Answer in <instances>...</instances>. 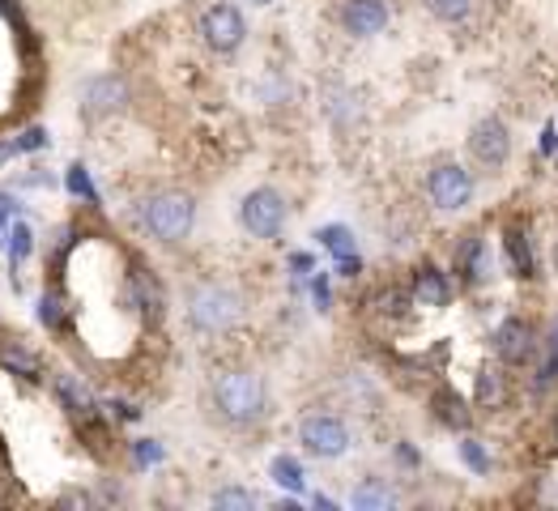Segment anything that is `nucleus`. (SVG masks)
<instances>
[{
  "mask_svg": "<svg viewBox=\"0 0 558 511\" xmlns=\"http://www.w3.org/2000/svg\"><path fill=\"white\" fill-rule=\"evenodd\" d=\"M555 430H558V418H555Z\"/></svg>",
  "mask_w": 558,
  "mask_h": 511,
  "instance_id": "obj_35",
  "label": "nucleus"
},
{
  "mask_svg": "<svg viewBox=\"0 0 558 511\" xmlns=\"http://www.w3.org/2000/svg\"><path fill=\"white\" fill-rule=\"evenodd\" d=\"M299 443L320 461H337L350 452V426L337 414H307L299 422Z\"/></svg>",
  "mask_w": 558,
  "mask_h": 511,
  "instance_id": "obj_7",
  "label": "nucleus"
},
{
  "mask_svg": "<svg viewBox=\"0 0 558 511\" xmlns=\"http://www.w3.org/2000/svg\"><path fill=\"white\" fill-rule=\"evenodd\" d=\"M316 239H320V247H328L337 256V273L341 278H354L359 273V247H354V231L350 227H320Z\"/></svg>",
  "mask_w": 558,
  "mask_h": 511,
  "instance_id": "obj_12",
  "label": "nucleus"
},
{
  "mask_svg": "<svg viewBox=\"0 0 558 511\" xmlns=\"http://www.w3.org/2000/svg\"><path fill=\"white\" fill-rule=\"evenodd\" d=\"M350 508L354 511H388V508H397V490H392L388 482H379V477H367V482L354 486Z\"/></svg>",
  "mask_w": 558,
  "mask_h": 511,
  "instance_id": "obj_16",
  "label": "nucleus"
},
{
  "mask_svg": "<svg viewBox=\"0 0 558 511\" xmlns=\"http://www.w3.org/2000/svg\"><path fill=\"white\" fill-rule=\"evenodd\" d=\"M4 247H9V269L22 273V265H26L31 252H35V231H31V222H13V231H9V239H4Z\"/></svg>",
  "mask_w": 558,
  "mask_h": 511,
  "instance_id": "obj_19",
  "label": "nucleus"
},
{
  "mask_svg": "<svg viewBox=\"0 0 558 511\" xmlns=\"http://www.w3.org/2000/svg\"><path fill=\"white\" fill-rule=\"evenodd\" d=\"M461 461H465L473 473H490V457L482 452V443H477V439H465V443H461Z\"/></svg>",
  "mask_w": 558,
  "mask_h": 511,
  "instance_id": "obj_27",
  "label": "nucleus"
},
{
  "mask_svg": "<svg viewBox=\"0 0 558 511\" xmlns=\"http://www.w3.org/2000/svg\"><path fill=\"white\" fill-rule=\"evenodd\" d=\"M426 196H430V205L439 214H461L469 200H473V175H469L461 162H439L426 175Z\"/></svg>",
  "mask_w": 558,
  "mask_h": 511,
  "instance_id": "obj_6",
  "label": "nucleus"
},
{
  "mask_svg": "<svg viewBox=\"0 0 558 511\" xmlns=\"http://www.w3.org/2000/svg\"><path fill=\"white\" fill-rule=\"evenodd\" d=\"M64 187H69L73 196H82V200L98 205V187L90 184V171H86L82 162H73V167H69V175H64Z\"/></svg>",
  "mask_w": 558,
  "mask_h": 511,
  "instance_id": "obj_24",
  "label": "nucleus"
},
{
  "mask_svg": "<svg viewBox=\"0 0 558 511\" xmlns=\"http://www.w3.org/2000/svg\"><path fill=\"white\" fill-rule=\"evenodd\" d=\"M201 39L218 56H234L247 39V22H243V13L234 9L231 0H218V4H209L201 13Z\"/></svg>",
  "mask_w": 558,
  "mask_h": 511,
  "instance_id": "obj_5",
  "label": "nucleus"
},
{
  "mask_svg": "<svg viewBox=\"0 0 558 511\" xmlns=\"http://www.w3.org/2000/svg\"><path fill=\"white\" fill-rule=\"evenodd\" d=\"M430 405H435V418L444 422V426H452V430H465L469 422H473L465 397H461L457 388H448V384H444V388L430 397Z\"/></svg>",
  "mask_w": 558,
  "mask_h": 511,
  "instance_id": "obj_17",
  "label": "nucleus"
},
{
  "mask_svg": "<svg viewBox=\"0 0 558 511\" xmlns=\"http://www.w3.org/2000/svg\"><path fill=\"white\" fill-rule=\"evenodd\" d=\"M486 243H482V234H469L465 243L457 247V273L465 285H477V281L486 278Z\"/></svg>",
  "mask_w": 558,
  "mask_h": 511,
  "instance_id": "obj_15",
  "label": "nucleus"
},
{
  "mask_svg": "<svg viewBox=\"0 0 558 511\" xmlns=\"http://www.w3.org/2000/svg\"><path fill=\"white\" fill-rule=\"evenodd\" d=\"M0 372L17 375V379H39V358L26 345H4L0 350Z\"/></svg>",
  "mask_w": 558,
  "mask_h": 511,
  "instance_id": "obj_20",
  "label": "nucleus"
},
{
  "mask_svg": "<svg viewBox=\"0 0 558 511\" xmlns=\"http://www.w3.org/2000/svg\"><path fill=\"white\" fill-rule=\"evenodd\" d=\"M290 269H294V273H299V278H307V273H312V269H316V260H312V256H307V252H294V256H290Z\"/></svg>",
  "mask_w": 558,
  "mask_h": 511,
  "instance_id": "obj_30",
  "label": "nucleus"
},
{
  "mask_svg": "<svg viewBox=\"0 0 558 511\" xmlns=\"http://www.w3.org/2000/svg\"><path fill=\"white\" fill-rule=\"evenodd\" d=\"M192 222H196V200L180 187H162L141 200V227L158 243H184Z\"/></svg>",
  "mask_w": 558,
  "mask_h": 511,
  "instance_id": "obj_1",
  "label": "nucleus"
},
{
  "mask_svg": "<svg viewBox=\"0 0 558 511\" xmlns=\"http://www.w3.org/2000/svg\"><path fill=\"white\" fill-rule=\"evenodd\" d=\"M167 452H162V443L158 439H137L133 443V461H137V469H149V465H158Z\"/></svg>",
  "mask_w": 558,
  "mask_h": 511,
  "instance_id": "obj_26",
  "label": "nucleus"
},
{
  "mask_svg": "<svg viewBox=\"0 0 558 511\" xmlns=\"http://www.w3.org/2000/svg\"><path fill=\"white\" fill-rule=\"evenodd\" d=\"M286 218H290V209H286V196H281L278 187H252L243 196V205H239L243 231L252 234V239H265V243L286 231Z\"/></svg>",
  "mask_w": 558,
  "mask_h": 511,
  "instance_id": "obj_4",
  "label": "nucleus"
},
{
  "mask_svg": "<svg viewBox=\"0 0 558 511\" xmlns=\"http://www.w3.org/2000/svg\"><path fill=\"white\" fill-rule=\"evenodd\" d=\"M129 98H133V90H129L124 77L98 73V77H90V82L82 86V115H86V120H107V115L124 111Z\"/></svg>",
  "mask_w": 558,
  "mask_h": 511,
  "instance_id": "obj_8",
  "label": "nucleus"
},
{
  "mask_svg": "<svg viewBox=\"0 0 558 511\" xmlns=\"http://www.w3.org/2000/svg\"><path fill=\"white\" fill-rule=\"evenodd\" d=\"M312 290H316V303H320V307H328V281L316 278V285H312Z\"/></svg>",
  "mask_w": 558,
  "mask_h": 511,
  "instance_id": "obj_34",
  "label": "nucleus"
},
{
  "mask_svg": "<svg viewBox=\"0 0 558 511\" xmlns=\"http://www.w3.org/2000/svg\"><path fill=\"white\" fill-rule=\"evenodd\" d=\"M269 477L278 482L281 490H290V495H303V486H307V473H303V465H299L294 457H274Z\"/></svg>",
  "mask_w": 558,
  "mask_h": 511,
  "instance_id": "obj_21",
  "label": "nucleus"
},
{
  "mask_svg": "<svg viewBox=\"0 0 558 511\" xmlns=\"http://www.w3.org/2000/svg\"><path fill=\"white\" fill-rule=\"evenodd\" d=\"M504 401H508L504 375H499V372H482V375H477V405H482V410H499Z\"/></svg>",
  "mask_w": 558,
  "mask_h": 511,
  "instance_id": "obj_22",
  "label": "nucleus"
},
{
  "mask_svg": "<svg viewBox=\"0 0 558 511\" xmlns=\"http://www.w3.org/2000/svg\"><path fill=\"white\" fill-rule=\"evenodd\" d=\"M469 149H473V158H477L482 167L499 171V167H508V158H512V133H508V124H504L499 115H482V120L473 124V133H469Z\"/></svg>",
  "mask_w": 558,
  "mask_h": 511,
  "instance_id": "obj_9",
  "label": "nucleus"
},
{
  "mask_svg": "<svg viewBox=\"0 0 558 511\" xmlns=\"http://www.w3.org/2000/svg\"><path fill=\"white\" fill-rule=\"evenodd\" d=\"M111 414H116V418H124V422H137L141 418V410H133L129 401H111Z\"/></svg>",
  "mask_w": 558,
  "mask_h": 511,
  "instance_id": "obj_32",
  "label": "nucleus"
},
{
  "mask_svg": "<svg viewBox=\"0 0 558 511\" xmlns=\"http://www.w3.org/2000/svg\"><path fill=\"white\" fill-rule=\"evenodd\" d=\"M426 9H430L439 22H465L473 0H426Z\"/></svg>",
  "mask_w": 558,
  "mask_h": 511,
  "instance_id": "obj_25",
  "label": "nucleus"
},
{
  "mask_svg": "<svg viewBox=\"0 0 558 511\" xmlns=\"http://www.w3.org/2000/svg\"><path fill=\"white\" fill-rule=\"evenodd\" d=\"M546 379H558V332L550 337V363H546Z\"/></svg>",
  "mask_w": 558,
  "mask_h": 511,
  "instance_id": "obj_33",
  "label": "nucleus"
},
{
  "mask_svg": "<svg viewBox=\"0 0 558 511\" xmlns=\"http://www.w3.org/2000/svg\"><path fill=\"white\" fill-rule=\"evenodd\" d=\"M56 397H60V405L69 410V418L73 422L94 418V397L77 375H60V379H56Z\"/></svg>",
  "mask_w": 558,
  "mask_h": 511,
  "instance_id": "obj_13",
  "label": "nucleus"
},
{
  "mask_svg": "<svg viewBox=\"0 0 558 511\" xmlns=\"http://www.w3.org/2000/svg\"><path fill=\"white\" fill-rule=\"evenodd\" d=\"M448 294H452L448 278H444L435 265H418V273H414V303H418V307H444Z\"/></svg>",
  "mask_w": 558,
  "mask_h": 511,
  "instance_id": "obj_14",
  "label": "nucleus"
},
{
  "mask_svg": "<svg viewBox=\"0 0 558 511\" xmlns=\"http://www.w3.org/2000/svg\"><path fill=\"white\" fill-rule=\"evenodd\" d=\"M17 209H22L17 196H13V192H0V247H4V227H9V218H13Z\"/></svg>",
  "mask_w": 558,
  "mask_h": 511,
  "instance_id": "obj_28",
  "label": "nucleus"
},
{
  "mask_svg": "<svg viewBox=\"0 0 558 511\" xmlns=\"http://www.w3.org/2000/svg\"><path fill=\"white\" fill-rule=\"evenodd\" d=\"M214 508L218 511H252L256 508V495L243 490V486H222V490L214 495Z\"/></svg>",
  "mask_w": 558,
  "mask_h": 511,
  "instance_id": "obj_23",
  "label": "nucleus"
},
{
  "mask_svg": "<svg viewBox=\"0 0 558 511\" xmlns=\"http://www.w3.org/2000/svg\"><path fill=\"white\" fill-rule=\"evenodd\" d=\"M39 320L47 328H60V299L56 294H44V303H39Z\"/></svg>",
  "mask_w": 558,
  "mask_h": 511,
  "instance_id": "obj_29",
  "label": "nucleus"
},
{
  "mask_svg": "<svg viewBox=\"0 0 558 511\" xmlns=\"http://www.w3.org/2000/svg\"><path fill=\"white\" fill-rule=\"evenodd\" d=\"M341 26L354 39H372L388 26V4L384 0H345L341 4Z\"/></svg>",
  "mask_w": 558,
  "mask_h": 511,
  "instance_id": "obj_11",
  "label": "nucleus"
},
{
  "mask_svg": "<svg viewBox=\"0 0 558 511\" xmlns=\"http://www.w3.org/2000/svg\"><path fill=\"white\" fill-rule=\"evenodd\" d=\"M44 145H47L44 129H31V133H22V141H17V149H44Z\"/></svg>",
  "mask_w": 558,
  "mask_h": 511,
  "instance_id": "obj_31",
  "label": "nucleus"
},
{
  "mask_svg": "<svg viewBox=\"0 0 558 511\" xmlns=\"http://www.w3.org/2000/svg\"><path fill=\"white\" fill-rule=\"evenodd\" d=\"M533 350H537V328L529 325V320H520V316H508L504 325L495 328V354H499L504 363H512V367H524V363L533 358Z\"/></svg>",
  "mask_w": 558,
  "mask_h": 511,
  "instance_id": "obj_10",
  "label": "nucleus"
},
{
  "mask_svg": "<svg viewBox=\"0 0 558 511\" xmlns=\"http://www.w3.org/2000/svg\"><path fill=\"white\" fill-rule=\"evenodd\" d=\"M214 410L231 426H252L265 418L269 410V392L265 379L256 372H227L214 379Z\"/></svg>",
  "mask_w": 558,
  "mask_h": 511,
  "instance_id": "obj_2",
  "label": "nucleus"
},
{
  "mask_svg": "<svg viewBox=\"0 0 558 511\" xmlns=\"http://www.w3.org/2000/svg\"><path fill=\"white\" fill-rule=\"evenodd\" d=\"M508 260H512V273L515 278H537V256H533V239L524 227H512L508 231Z\"/></svg>",
  "mask_w": 558,
  "mask_h": 511,
  "instance_id": "obj_18",
  "label": "nucleus"
},
{
  "mask_svg": "<svg viewBox=\"0 0 558 511\" xmlns=\"http://www.w3.org/2000/svg\"><path fill=\"white\" fill-rule=\"evenodd\" d=\"M243 320V294L234 285L222 281H205L187 294V325L205 337H218V332H231Z\"/></svg>",
  "mask_w": 558,
  "mask_h": 511,
  "instance_id": "obj_3",
  "label": "nucleus"
}]
</instances>
